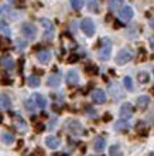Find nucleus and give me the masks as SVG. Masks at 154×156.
<instances>
[{"label":"nucleus","instance_id":"14","mask_svg":"<svg viewBox=\"0 0 154 156\" xmlns=\"http://www.w3.org/2000/svg\"><path fill=\"white\" fill-rule=\"evenodd\" d=\"M31 99H33V102H34V105H36V108L44 109L45 105H47V101H45V98L41 94H34L31 97Z\"/></svg>","mask_w":154,"mask_h":156},{"label":"nucleus","instance_id":"28","mask_svg":"<svg viewBox=\"0 0 154 156\" xmlns=\"http://www.w3.org/2000/svg\"><path fill=\"white\" fill-rule=\"evenodd\" d=\"M71 7L75 9L77 12H79V10L84 7V2H82V0H72V2H71Z\"/></svg>","mask_w":154,"mask_h":156},{"label":"nucleus","instance_id":"7","mask_svg":"<svg viewBox=\"0 0 154 156\" xmlns=\"http://www.w3.org/2000/svg\"><path fill=\"white\" fill-rule=\"evenodd\" d=\"M134 114V108L132 104L126 102L123 104L122 107H120V118H122V121H126V119H130L132 116H133Z\"/></svg>","mask_w":154,"mask_h":156},{"label":"nucleus","instance_id":"35","mask_svg":"<svg viewBox=\"0 0 154 156\" xmlns=\"http://www.w3.org/2000/svg\"><path fill=\"white\" fill-rule=\"evenodd\" d=\"M89 10L91 12H95V13H98V10H99V6H98V3H95V2H89Z\"/></svg>","mask_w":154,"mask_h":156},{"label":"nucleus","instance_id":"39","mask_svg":"<svg viewBox=\"0 0 154 156\" xmlns=\"http://www.w3.org/2000/svg\"><path fill=\"white\" fill-rule=\"evenodd\" d=\"M23 64H24V60L23 58H20V61H19V71H23Z\"/></svg>","mask_w":154,"mask_h":156},{"label":"nucleus","instance_id":"31","mask_svg":"<svg viewBox=\"0 0 154 156\" xmlns=\"http://www.w3.org/2000/svg\"><path fill=\"white\" fill-rule=\"evenodd\" d=\"M147 60V54H146V50L144 48H140L139 50V61H146Z\"/></svg>","mask_w":154,"mask_h":156},{"label":"nucleus","instance_id":"25","mask_svg":"<svg viewBox=\"0 0 154 156\" xmlns=\"http://www.w3.org/2000/svg\"><path fill=\"white\" fill-rule=\"evenodd\" d=\"M115 129L118 132H125L129 129V125H127V122L126 121H118V123L115 125Z\"/></svg>","mask_w":154,"mask_h":156},{"label":"nucleus","instance_id":"9","mask_svg":"<svg viewBox=\"0 0 154 156\" xmlns=\"http://www.w3.org/2000/svg\"><path fill=\"white\" fill-rule=\"evenodd\" d=\"M40 21H41V24H43V27L45 29L44 37L47 38V40H51L54 36V24L48 20V19H41Z\"/></svg>","mask_w":154,"mask_h":156},{"label":"nucleus","instance_id":"22","mask_svg":"<svg viewBox=\"0 0 154 156\" xmlns=\"http://www.w3.org/2000/svg\"><path fill=\"white\" fill-rule=\"evenodd\" d=\"M136 131L140 132V135H143V136L149 135V129H147L146 125H144V122H142V121H139L137 122V125H136Z\"/></svg>","mask_w":154,"mask_h":156},{"label":"nucleus","instance_id":"50","mask_svg":"<svg viewBox=\"0 0 154 156\" xmlns=\"http://www.w3.org/2000/svg\"><path fill=\"white\" fill-rule=\"evenodd\" d=\"M149 156H154V152H151V153H150V155H149Z\"/></svg>","mask_w":154,"mask_h":156},{"label":"nucleus","instance_id":"2","mask_svg":"<svg viewBox=\"0 0 154 156\" xmlns=\"http://www.w3.org/2000/svg\"><path fill=\"white\" fill-rule=\"evenodd\" d=\"M134 57V54H133V50L132 48H123L120 50L118 53V55H116V58H115V61H116V64L118 66H125L126 62H129L132 61Z\"/></svg>","mask_w":154,"mask_h":156},{"label":"nucleus","instance_id":"36","mask_svg":"<svg viewBox=\"0 0 154 156\" xmlns=\"http://www.w3.org/2000/svg\"><path fill=\"white\" fill-rule=\"evenodd\" d=\"M44 129H45L44 123H37V125H36V132H43Z\"/></svg>","mask_w":154,"mask_h":156},{"label":"nucleus","instance_id":"26","mask_svg":"<svg viewBox=\"0 0 154 156\" xmlns=\"http://www.w3.org/2000/svg\"><path fill=\"white\" fill-rule=\"evenodd\" d=\"M137 80H139V82L146 84V82L150 80V75H149V73H146V71H140L137 74Z\"/></svg>","mask_w":154,"mask_h":156},{"label":"nucleus","instance_id":"40","mask_svg":"<svg viewBox=\"0 0 154 156\" xmlns=\"http://www.w3.org/2000/svg\"><path fill=\"white\" fill-rule=\"evenodd\" d=\"M17 44H19V48H24V41H21V40H17Z\"/></svg>","mask_w":154,"mask_h":156},{"label":"nucleus","instance_id":"18","mask_svg":"<svg viewBox=\"0 0 154 156\" xmlns=\"http://www.w3.org/2000/svg\"><path fill=\"white\" fill-rule=\"evenodd\" d=\"M61 144V140L58 139L57 136H47L45 138V145L48 146L50 149H57Z\"/></svg>","mask_w":154,"mask_h":156},{"label":"nucleus","instance_id":"4","mask_svg":"<svg viewBox=\"0 0 154 156\" xmlns=\"http://www.w3.org/2000/svg\"><path fill=\"white\" fill-rule=\"evenodd\" d=\"M12 116H13V126H14V129H16L17 132H20V133H24V132H27V122H26L24 119L21 118L19 114H16L14 115V112H12Z\"/></svg>","mask_w":154,"mask_h":156},{"label":"nucleus","instance_id":"30","mask_svg":"<svg viewBox=\"0 0 154 156\" xmlns=\"http://www.w3.org/2000/svg\"><path fill=\"white\" fill-rule=\"evenodd\" d=\"M85 71H86V74H89V75H96L98 73H99L96 66H88L85 68Z\"/></svg>","mask_w":154,"mask_h":156},{"label":"nucleus","instance_id":"8","mask_svg":"<svg viewBox=\"0 0 154 156\" xmlns=\"http://www.w3.org/2000/svg\"><path fill=\"white\" fill-rule=\"evenodd\" d=\"M14 66H16V62H14V60H13L9 54H4V55L0 57V67H2V68L10 71L14 68Z\"/></svg>","mask_w":154,"mask_h":156},{"label":"nucleus","instance_id":"38","mask_svg":"<svg viewBox=\"0 0 154 156\" xmlns=\"http://www.w3.org/2000/svg\"><path fill=\"white\" fill-rule=\"evenodd\" d=\"M103 121H105V122H109V121H112V115H110L109 112H106L105 115H103Z\"/></svg>","mask_w":154,"mask_h":156},{"label":"nucleus","instance_id":"6","mask_svg":"<svg viewBox=\"0 0 154 156\" xmlns=\"http://www.w3.org/2000/svg\"><path fill=\"white\" fill-rule=\"evenodd\" d=\"M81 30L84 31V34H86L88 37L95 34V23L91 19H84L81 21Z\"/></svg>","mask_w":154,"mask_h":156},{"label":"nucleus","instance_id":"13","mask_svg":"<svg viewBox=\"0 0 154 156\" xmlns=\"http://www.w3.org/2000/svg\"><path fill=\"white\" fill-rule=\"evenodd\" d=\"M79 82V75H78L77 70H69L67 74V84L68 85H77Z\"/></svg>","mask_w":154,"mask_h":156},{"label":"nucleus","instance_id":"17","mask_svg":"<svg viewBox=\"0 0 154 156\" xmlns=\"http://www.w3.org/2000/svg\"><path fill=\"white\" fill-rule=\"evenodd\" d=\"M12 107V101L9 98L7 94H0V109H3V111H7L9 108Z\"/></svg>","mask_w":154,"mask_h":156},{"label":"nucleus","instance_id":"37","mask_svg":"<svg viewBox=\"0 0 154 156\" xmlns=\"http://www.w3.org/2000/svg\"><path fill=\"white\" fill-rule=\"evenodd\" d=\"M2 84H3V85H12L13 81L10 78H3V80H2Z\"/></svg>","mask_w":154,"mask_h":156},{"label":"nucleus","instance_id":"29","mask_svg":"<svg viewBox=\"0 0 154 156\" xmlns=\"http://www.w3.org/2000/svg\"><path fill=\"white\" fill-rule=\"evenodd\" d=\"M123 84H125L126 90H129V91L133 90V81H132V78H130V77H125V78H123Z\"/></svg>","mask_w":154,"mask_h":156},{"label":"nucleus","instance_id":"10","mask_svg":"<svg viewBox=\"0 0 154 156\" xmlns=\"http://www.w3.org/2000/svg\"><path fill=\"white\" fill-rule=\"evenodd\" d=\"M105 148H106L105 136H98V138H95V140H93V151L98 153H101V152H103Z\"/></svg>","mask_w":154,"mask_h":156},{"label":"nucleus","instance_id":"12","mask_svg":"<svg viewBox=\"0 0 154 156\" xmlns=\"http://www.w3.org/2000/svg\"><path fill=\"white\" fill-rule=\"evenodd\" d=\"M133 9L130 7V6H123L122 9H120V12H119V16L122 17L125 21H129L133 19Z\"/></svg>","mask_w":154,"mask_h":156},{"label":"nucleus","instance_id":"53","mask_svg":"<svg viewBox=\"0 0 154 156\" xmlns=\"http://www.w3.org/2000/svg\"><path fill=\"white\" fill-rule=\"evenodd\" d=\"M64 156H65V155H64Z\"/></svg>","mask_w":154,"mask_h":156},{"label":"nucleus","instance_id":"44","mask_svg":"<svg viewBox=\"0 0 154 156\" xmlns=\"http://www.w3.org/2000/svg\"><path fill=\"white\" fill-rule=\"evenodd\" d=\"M105 20L106 21H110V20H112V14H108V16L105 17Z\"/></svg>","mask_w":154,"mask_h":156},{"label":"nucleus","instance_id":"48","mask_svg":"<svg viewBox=\"0 0 154 156\" xmlns=\"http://www.w3.org/2000/svg\"><path fill=\"white\" fill-rule=\"evenodd\" d=\"M3 122V115H0V123Z\"/></svg>","mask_w":154,"mask_h":156},{"label":"nucleus","instance_id":"27","mask_svg":"<svg viewBox=\"0 0 154 156\" xmlns=\"http://www.w3.org/2000/svg\"><path fill=\"white\" fill-rule=\"evenodd\" d=\"M109 156H123V152L120 151L119 146L113 145V146H110L109 148Z\"/></svg>","mask_w":154,"mask_h":156},{"label":"nucleus","instance_id":"51","mask_svg":"<svg viewBox=\"0 0 154 156\" xmlns=\"http://www.w3.org/2000/svg\"><path fill=\"white\" fill-rule=\"evenodd\" d=\"M153 75H154V70H153Z\"/></svg>","mask_w":154,"mask_h":156},{"label":"nucleus","instance_id":"49","mask_svg":"<svg viewBox=\"0 0 154 156\" xmlns=\"http://www.w3.org/2000/svg\"><path fill=\"white\" fill-rule=\"evenodd\" d=\"M31 156H38V153L36 152V153H34V155H31ZM41 156H43V155H41Z\"/></svg>","mask_w":154,"mask_h":156},{"label":"nucleus","instance_id":"3","mask_svg":"<svg viewBox=\"0 0 154 156\" xmlns=\"http://www.w3.org/2000/svg\"><path fill=\"white\" fill-rule=\"evenodd\" d=\"M65 128H67V131L69 132V133H72V135H82V133H85V129H84V126L81 125V122H78V121H67V125H65Z\"/></svg>","mask_w":154,"mask_h":156},{"label":"nucleus","instance_id":"52","mask_svg":"<svg viewBox=\"0 0 154 156\" xmlns=\"http://www.w3.org/2000/svg\"><path fill=\"white\" fill-rule=\"evenodd\" d=\"M0 13H2V9H0Z\"/></svg>","mask_w":154,"mask_h":156},{"label":"nucleus","instance_id":"41","mask_svg":"<svg viewBox=\"0 0 154 156\" xmlns=\"http://www.w3.org/2000/svg\"><path fill=\"white\" fill-rule=\"evenodd\" d=\"M23 144H24V142L20 139L19 142H17V148H16V149H21V148H23Z\"/></svg>","mask_w":154,"mask_h":156},{"label":"nucleus","instance_id":"16","mask_svg":"<svg viewBox=\"0 0 154 156\" xmlns=\"http://www.w3.org/2000/svg\"><path fill=\"white\" fill-rule=\"evenodd\" d=\"M149 104H150V98L147 97V95H140L137 98V108L140 111H146L147 107H149Z\"/></svg>","mask_w":154,"mask_h":156},{"label":"nucleus","instance_id":"23","mask_svg":"<svg viewBox=\"0 0 154 156\" xmlns=\"http://www.w3.org/2000/svg\"><path fill=\"white\" fill-rule=\"evenodd\" d=\"M2 139H3V144L4 145H12L13 142H14V135L13 133H9V132H4L3 136H2Z\"/></svg>","mask_w":154,"mask_h":156},{"label":"nucleus","instance_id":"24","mask_svg":"<svg viewBox=\"0 0 154 156\" xmlns=\"http://www.w3.org/2000/svg\"><path fill=\"white\" fill-rule=\"evenodd\" d=\"M109 90H110V94L113 95L115 98H116V97H119V98H122V97H123V94H120V92H119L120 90H119V85L116 84V82H115V84H110Z\"/></svg>","mask_w":154,"mask_h":156},{"label":"nucleus","instance_id":"47","mask_svg":"<svg viewBox=\"0 0 154 156\" xmlns=\"http://www.w3.org/2000/svg\"><path fill=\"white\" fill-rule=\"evenodd\" d=\"M150 92H151V94H153V97H154V87H153V88H151V90H150Z\"/></svg>","mask_w":154,"mask_h":156},{"label":"nucleus","instance_id":"45","mask_svg":"<svg viewBox=\"0 0 154 156\" xmlns=\"http://www.w3.org/2000/svg\"><path fill=\"white\" fill-rule=\"evenodd\" d=\"M123 24H119V21H116V24H115V29H118V27H122Z\"/></svg>","mask_w":154,"mask_h":156},{"label":"nucleus","instance_id":"21","mask_svg":"<svg viewBox=\"0 0 154 156\" xmlns=\"http://www.w3.org/2000/svg\"><path fill=\"white\" fill-rule=\"evenodd\" d=\"M122 0H112L109 3V9L112 12H120V9H122Z\"/></svg>","mask_w":154,"mask_h":156},{"label":"nucleus","instance_id":"1","mask_svg":"<svg viewBox=\"0 0 154 156\" xmlns=\"http://www.w3.org/2000/svg\"><path fill=\"white\" fill-rule=\"evenodd\" d=\"M110 54H112V41L108 37L102 38L99 50H98V57L101 58L102 61H106V60H109Z\"/></svg>","mask_w":154,"mask_h":156},{"label":"nucleus","instance_id":"43","mask_svg":"<svg viewBox=\"0 0 154 156\" xmlns=\"http://www.w3.org/2000/svg\"><path fill=\"white\" fill-rule=\"evenodd\" d=\"M149 41H150V45H151V48L154 50V36H153V37H150V40H149Z\"/></svg>","mask_w":154,"mask_h":156},{"label":"nucleus","instance_id":"19","mask_svg":"<svg viewBox=\"0 0 154 156\" xmlns=\"http://www.w3.org/2000/svg\"><path fill=\"white\" fill-rule=\"evenodd\" d=\"M60 84H61V75L60 74H51L48 77V80H47V85L53 87V88L58 87Z\"/></svg>","mask_w":154,"mask_h":156},{"label":"nucleus","instance_id":"15","mask_svg":"<svg viewBox=\"0 0 154 156\" xmlns=\"http://www.w3.org/2000/svg\"><path fill=\"white\" fill-rule=\"evenodd\" d=\"M37 58H38V61L41 64H48L51 61V53L48 50H40L38 54H37Z\"/></svg>","mask_w":154,"mask_h":156},{"label":"nucleus","instance_id":"11","mask_svg":"<svg viewBox=\"0 0 154 156\" xmlns=\"http://www.w3.org/2000/svg\"><path fill=\"white\" fill-rule=\"evenodd\" d=\"M92 99L95 104H103L106 102V92L103 90H93Z\"/></svg>","mask_w":154,"mask_h":156},{"label":"nucleus","instance_id":"46","mask_svg":"<svg viewBox=\"0 0 154 156\" xmlns=\"http://www.w3.org/2000/svg\"><path fill=\"white\" fill-rule=\"evenodd\" d=\"M150 24H151V27H153V29H154V19H153V20H151V23H150Z\"/></svg>","mask_w":154,"mask_h":156},{"label":"nucleus","instance_id":"20","mask_svg":"<svg viewBox=\"0 0 154 156\" xmlns=\"http://www.w3.org/2000/svg\"><path fill=\"white\" fill-rule=\"evenodd\" d=\"M27 84H29V87H31V88H37V87L40 85V78H38V75H36V74L30 75V77L27 78Z\"/></svg>","mask_w":154,"mask_h":156},{"label":"nucleus","instance_id":"5","mask_svg":"<svg viewBox=\"0 0 154 156\" xmlns=\"http://www.w3.org/2000/svg\"><path fill=\"white\" fill-rule=\"evenodd\" d=\"M21 31H23V34H24V37L27 40H34L37 36V27L33 23H24L23 27H21Z\"/></svg>","mask_w":154,"mask_h":156},{"label":"nucleus","instance_id":"34","mask_svg":"<svg viewBox=\"0 0 154 156\" xmlns=\"http://www.w3.org/2000/svg\"><path fill=\"white\" fill-rule=\"evenodd\" d=\"M0 31H2V33H4L6 36H9V34H10V30H9L7 26L4 24V21H0Z\"/></svg>","mask_w":154,"mask_h":156},{"label":"nucleus","instance_id":"33","mask_svg":"<svg viewBox=\"0 0 154 156\" xmlns=\"http://www.w3.org/2000/svg\"><path fill=\"white\" fill-rule=\"evenodd\" d=\"M24 105H26V108H27L29 111H34V109H36V105H34V102H33V99H31V98L27 99Z\"/></svg>","mask_w":154,"mask_h":156},{"label":"nucleus","instance_id":"32","mask_svg":"<svg viewBox=\"0 0 154 156\" xmlns=\"http://www.w3.org/2000/svg\"><path fill=\"white\" fill-rule=\"evenodd\" d=\"M78 61H79V55H77V54H71L69 58L67 60L68 64H75V62H78Z\"/></svg>","mask_w":154,"mask_h":156},{"label":"nucleus","instance_id":"42","mask_svg":"<svg viewBox=\"0 0 154 156\" xmlns=\"http://www.w3.org/2000/svg\"><path fill=\"white\" fill-rule=\"evenodd\" d=\"M53 109H54V111H55V112H61V108L58 107V105H55V104H54V105H53Z\"/></svg>","mask_w":154,"mask_h":156}]
</instances>
